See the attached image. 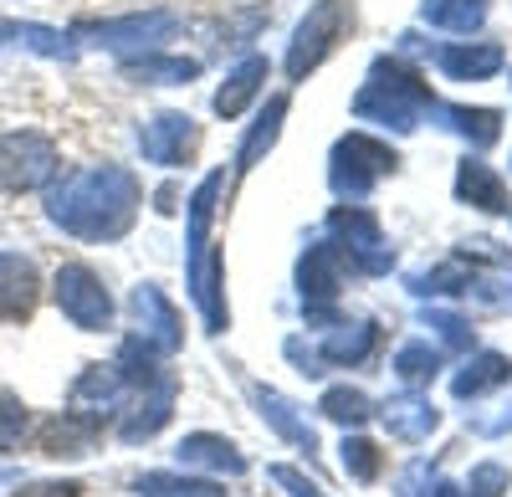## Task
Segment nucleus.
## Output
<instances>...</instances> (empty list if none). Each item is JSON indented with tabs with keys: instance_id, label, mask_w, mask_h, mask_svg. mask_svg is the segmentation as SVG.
I'll return each mask as SVG.
<instances>
[{
	"instance_id": "obj_10",
	"label": "nucleus",
	"mask_w": 512,
	"mask_h": 497,
	"mask_svg": "<svg viewBox=\"0 0 512 497\" xmlns=\"http://www.w3.org/2000/svg\"><path fill=\"white\" fill-rule=\"evenodd\" d=\"M57 308L77 323V328H88V334H98V328L113 323V298H108V287L93 267H82V262H67L57 272Z\"/></svg>"
},
{
	"instance_id": "obj_13",
	"label": "nucleus",
	"mask_w": 512,
	"mask_h": 497,
	"mask_svg": "<svg viewBox=\"0 0 512 497\" xmlns=\"http://www.w3.org/2000/svg\"><path fill=\"white\" fill-rule=\"evenodd\" d=\"M354 262L344 257V246L338 241H318L303 252V262H297V287H303V303H333L338 298V287H344V272Z\"/></svg>"
},
{
	"instance_id": "obj_2",
	"label": "nucleus",
	"mask_w": 512,
	"mask_h": 497,
	"mask_svg": "<svg viewBox=\"0 0 512 497\" xmlns=\"http://www.w3.org/2000/svg\"><path fill=\"white\" fill-rule=\"evenodd\" d=\"M221 190H226V170H210L195 195H190V293H195V308L205 318L210 334H226V272H221V257L210 246V221H216V205H221Z\"/></svg>"
},
{
	"instance_id": "obj_17",
	"label": "nucleus",
	"mask_w": 512,
	"mask_h": 497,
	"mask_svg": "<svg viewBox=\"0 0 512 497\" xmlns=\"http://www.w3.org/2000/svg\"><path fill=\"white\" fill-rule=\"evenodd\" d=\"M379 421L390 426V436L395 441H410V446H420L425 436H431L436 426H441V410L425 400V395H415V390H405V395H390L379 405Z\"/></svg>"
},
{
	"instance_id": "obj_38",
	"label": "nucleus",
	"mask_w": 512,
	"mask_h": 497,
	"mask_svg": "<svg viewBox=\"0 0 512 497\" xmlns=\"http://www.w3.org/2000/svg\"><path fill=\"white\" fill-rule=\"evenodd\" d=\"M272 482H277V487H287L292 497H323V487H318V482H308L297 467H282V462L272 467Z\"/></svg>"
},
{
	"instance_id": "obj_32",
	"label": "nucleus",
	"mask_w": 512,
	"mask_h": 497,
	"mask_svg": "<svg viewBox=\"0 0 512 497\" xmlns=\"http://www.w3.org/2000/svg\"><path fill=\"white\" fill-rule=\"evenodd\" d=\"M472 287H477V272H466V262H446L436 272L410 277V293H420V298H431V293H472Z\"/></svg>"
},
{
	"instance_id": "obj_1",
	"label": "nucleus",
	"mask_w": 512,
	"mask_h": 497,
	"mask_svg": "<svg viewBox=\"0 0 512 497\" xmlns=\"http://www.w3.org/2000/svg\"><path fill=\"white\" fill-rule=\"evenodd\" d=\"M139 180L123 164H93V170L62 175L47 190V216L77 241H118L139 216Z\"/></svg>"
},
{
	"instance_id": "obj_5",
	"label": "nucleus",
	"mask_w": 512,
	"mask_h": 497,
	"mask_svg": "<svg viewBox=\"0 0 512 497\" xmlns=\"http://www.w3.org/2000/svg\"><path fill=\"white\" fill-rule=\"evenodd\" d=\"M354 26V11H349V0H318V6L303 16V26L292 31V47H287V77L292 82H303L308 72L323 67V57L338 47V41L349 36Z\"/></svg>"
},
{
	"instance_id": "obj_8",
	"label": "nucleus",
	"mask_w": 512,
	"mask_h": 497,
	"mask_svg": "<svg viewBox=\"0 0 512 497\" xmlns=\"http://www.w3.org/2000/svg\"><path fill=\"white\" fill-rule=\"evenodd\" d=\"M328 236L344 246V257L369 272V277H384L395 267V252H390V241H384L374 211H364V205H338V211L328 216Z\"/></svg>"
},
{
	"instance_id": "obj_35",
	"label": "nucleus",
	"mask_w": 512,
	"mask_h": 497,
	"mask_svg": "<svg viewBox=\"0 0 512 497\" xmlns=\"http://www.w3.org/2000/svg\"><path fill=\"white\" fill-rule=\"evenodd\" d=\"M425 328H436L446 349H472V344H477V328L466 323L461 313H446V308H431V313H425Z\"/></svg>"
},
{
	"instance_id": "obj_30",
	"label": "nucleus",
	"mask_w": 512,
	"mask_h": 497,
	"mask_svg": "<svg viewBox=\"0 0 512 497\" xmlns=\"http://www.w3.org/2000/svg\"><path fill=\"white\" fill-rule=\"evenodd\" d=\"M123 72L134 77V82H190L200 72L195 57H123Z\"/></svg>"
},
{
	"instance_id": "obj_6",
	"label": "nucleus",
	"mask_w": 512,
	"mask_h": 497,
	"mask_svg": "<svg viewBox=\"0 0 512 497\" xmlns=\"http://www.w3.org/2000/svg\"><path fill=\"white\" fill-rule=\"evenodd\" d=\"M62 170L57 164V144L36 129H16V134H0V190L6 195H26L52 185V175Z\"/></svg>"
},
{
	"instance_id": "obj_16",
	"label": "nucleus",
	"mask_w": 512,
	"mask_h": 497,
	"mask_svg": "<svg viewBox=\"0 0 512 497\" xmlns=\"http://www.w3.org/2000/svg\"><path fill=\"white\" fill-rule=\"evenodd\" d=\"M41 303V277L31 257L21 252H0V323H26Z\"/></svg>"
},
{
	"instance_id": "obj_39",
	"label": "nucleus",
	"mask_w": 512,
	"mask_h": 497,
	"mask_svg": "<svg viewBox=\"0 0 512 497\" xmlns=\"http://www.w3.org/2000/svg\"><path fill=\"white\" fill-rule=\"evenodd\" d=\"M16 497H82V482H31Z\"/></svg>"
},
{
	"instance_id": "obj_40",
	"label": "nucleus",
	"mask_w": 512,
	"mask_h": 497,
	"mask_svg": "<svg viewBox=\"0 0 512 497\" xmlns=\"http://www.w3.org/2000/svg\"><path fill=\"white\" fill-rule=\"evenodd\" d=\"M425 497H466V492H461L456 482H441V477H436L431 487H425Z\"/></svg>"
},
{
	"instance_id": "obj_27",
	"label": "nucleus",
	"mask_w": 512,
	"mask_h": 497,
	"mask_svg": "<svg viewBox=\"0 0 512 497\" xmlns=\"http://www.w3.org/2000/svg\"><path fill=\"white\" fill-rule=\"evenodd\" d=\"M267 72H272V67H267V57H246V62H241V67L226 77V88L216 93V113H221V118H236V113H241V108H246L256 93H262Z\"/></svg>"
},
{
	"instance_id": "obj_31",
	"label": "nucleus",
	"mask_w": 512,
	"mask_h": 497,
	"mask_svg": "<svg viewBox=\"0 0 512 497\" xmlns=\"http://www.w3.org/2000/svg\"><path fill=\"white\" fill-rule=\"evenodd\" d=\"M318 410H323L328 421H338V426H364V421L374 416V400H369L364 390L338 385V390H328V395L318 400Z\"/></svg>"
},
{
	"instance_id": "obj_3",
	"label": "nucleus",
	"mask_w": 512,
	"mask_h": 497,
	"mask_svg": "<svg viewBox=\"0 0 512 497\" xmlns=\"http://www.w3.org/2000/svg\"><path fill=\"white\" fill-rule=\"evenodd\" d=\"M431 108H436L431 82H425L415 67H405L400 57H374L364 88L354 98V113L364 123H384V129H395V134L420 129V118Z\"/></svg>"
},
{
	"instance_id": "obj_33",
	"label": "nucleus",
	"mask_w": 512,
	"mask_h": 497,
	"mask_svg": "<svg viewBox=\"0 0 512 497\" xmlns=\"http://www.w3.org/2000/svg\"><path fill=\"white\" fill-rule=\"evenodd\" d=\"M395 375H400L405 385H431V380L441 375V354H436L431 344H405V349L395 354Z\"/></svg>"
},
{
	"instance_id": "obj_18",
	"label": "nucleus",
	"mask_w": 512,
	"mask_h": 497,
	"mask_svg": "<svg viewBox=\"0 0 512 497\" xmlns=\"http://www.w3.org/2000/svg\"><path fill=\"white\" fill-rule=\"evenodd\" d=\"M98 431H103V426H93V421L72 416V410H62V416H52V421L36 426V451H41V457H88L93 441H98Z\"/></svg>"
},
{
	"instance_id": "obj_29",
	"label": "nucleus",
	"mask_w": 512,
	"mask_h": 497,
	"mask_svg": "<svg viewBox=\"0 0 512 497\" xmlns=\"http://www.w3.org/2000/svg\"><path fill=\"white\" fill-rule=\"evenodd\" d=\"M420 16L441 31H477L487 21V0H420Z\"/></svg>"
},
{
	"instance_id": "obj_23",
	"label": "nucleus",
	"mask_w": 512,
	"mask_h": 497,
	"mask_svg": "<svg viewBox=\"0 0 512 497\" xmlns=\"http://www.w3.org/2000/svg\"><path fill=\"white\" fill-rule=\"evenodd\" d=\"M502 385H512V359L507 354H497V349H487V354H472L456 375H451V390H456V400H477V395H487V390H502Z\"/></svg>"
},
{
	"instance_id": "obj_7",
	"label": "nucleus",
	"mask_w": 512,
	"mask_h": 497,
	"mask_svg": "<svg viewBox=\"0 0 512 497\" xmlns=\"http://www.w3.org/2000/svg\"><path fill=\"white\" fill-rule=\"evenodd\" d=\"M175 31H180V16H169V11H139V16H113V21H77L72 26V41L88 36V41H98V47L118 52V57H144V52H154L159 41H169Z\"/></svg>"
},
{
	"instance_id": "obj_22",
	"label": "nucleus",
	"mask_w": 512,
	"mask_h": 497,
	"mask_svg": "<svg viewBox=\"0 0 512 497\" xmlns=\"http://www.w3.org/2000/svg\"><path fill=\"white\" fill-rule=\"evenodd\" d=\"M251 395H256V405H262V416H267V426H272L277 436H287L297 451L318 457V431L297 416V405H292L287 395H277V390H267V385H251Z\"/></svg>"
},
{
	"instance_id": "obj_11",
	"label": "nucleus",
	"mask_w": 512,
	"mask_h": 497,
	"mask_svg": "<svg viewBox=\"0 0 512 497\" xmlns=\"http://www.w3.org/2000/svg\"><path fill=\"white\" fill-rule=\"evenodd\" d=\"M139 149H144L149 164H164V170L190 164L195 149H200V123L190 113H154L139 129Z\"/></svg>"
},
{
	"instance_id": "obj_37",
	"label": "nucleus",
	"mask_w": 512,
	"mask_h": 497,
	"mask_svg": "<svg viewBox=\"0 0 512 497\" xmlns=\"http://www.w3.org/2000/svg\"><path fill=\"white\" fill-rule=\"evenodd\" d=\"M507 467H497V462H482V467H472V497H497V492H507Z\"/></svg>"
},
{
	"instance_id": "obj_25",
	"label": "nucleus",
	"mask_w": 512,
	"mask_h": 497,
	"mask_svg": "<svg viewBox=\"0 0 512 497\" xmlns=\"http://www.w3.org/2000/svg\"><path fill=\"white\" fill-rule=\"evenodd\" d=\"M436 113L446 118V129H456L461 139H472L477 149H492L502 139V113L497 108H466V103H436Z\"/></svg>"
},
{
	"instance_id": "obj_14",
	"label": "nucleus",
	"mask_w": 512,
	"mask_h": 497,
	"mask_svg": "<svg viewBox=\"0 0 512 497\" xmlns=\"http://www.w3.org/2000/svg\"><path fill=\"white\" fill-rule=\"evenodd\" d=\"M134 313H139V339L159 354H180L185 344V328H180V313L169 303L154 282H139L134 287Z\"/></svg>"
},
{
	"instance_id": "obj_41",
	"label": "nucleus",
	"mask_w": 512,
	"mask_h": 497,
	"mask_svg": "<svg viewBox=\"0 0 512 497\" xmlns=\"http://www.w3.org/2000/svg\"><path fill=\"white\" fill-rule=\"evenodd\" d=\"M175 200H180V190H175V185H164V190H159V211L169 216V211H175Z\"/></svg>"
},
{
	"instance_id": "obj_24",
	"label": "nucleus",
	"mask_w": 512,
	"mask_h": 497,
	"mask_svg": "<svg viewBox=\"0 0 512 497\" xmlns=\"http://www.w3.org/2000/svg\"><path fill=\"white\" fill-rule=\"evenodd\" d=\"M0 47H26V52L52 57V62H72V57H77L72 36L41 26V21H0Z\"/></svg>"
},
{
	"instance_id": "obj_21",
	"label": "nucleus",
	"mask_w": 512,
	"mask_h": 497,
	"mask_svg": "<svg viewBox=\"0 0 512 497\" xmlns=\"http://www.w3.org/2000/svg\"><path fill=\"white\" fill-rule=\"evenodd\" d=\"M180 467H210V472H226V477H241L246 472V457L241 446L216 436V431H195L180 441Z\"/></svg>"
},
{
	"instance_id": "obj_34",
	"label": "nucleus",
	"mask_w": 512,
	"mask_h": 497,
	"mask_svg": "<svg viewBox=\"0 0 512 497\" xmlns=\"http://www.w3.org/2000/svg\"><path fill=\"white\" fill-rule=\"evenodd\" d=\"M344 472L354 477V482H374L379 472H384V451L374 446V441H364V436H344Z\"/></svg>"
},
{
	"instance_id": "obj_9",
	"label": "nucleus",
	"mask_w": 512,
	"mask_h": 497,
	"mask_svg": "<svg viewBox=\"0 0 512 497\" xmlns=\"http://www.w3.org/2000/svg\"><path fill=\"white\" fill-rule=\"evenodd\" d=\"M379 344V323H333L318 349H303V339L287 344V359L303 364V375H328L344 364H364Z\"/></svg>"
},
{
	"instance_id": "obj_19",
	"label": "nucleus",
	"mask_w": 512,
	"mask_h": 497,
	"mask_svg": "<svg viewBox=\"0 0 512 497\" xmlns=\"http://www.w3.org/2000/svg\"><path fill=\"white\" fill-rule=\"evenodd\" d=\"M456 195L466 205H477V211H487V216H502L507 211V185H502V175L492 170V164H482V159H461L456 164Z\"/></svg>"
},
{
	"instance_id": "obj_4",
	"label": "nucleus",
	"mask_w": 512,
	"mask_h": 497,
	"mask_svg": "<svg viewBox=\"0 0 512 497\" xmlns=\"http://www.w3.org/2000/svg\"><path fill=\"white\" fill-rule=\"evenodd\" d=\"M395 164H400V154L390 144L354 129V134L338 139L333 154H328V185H333V195H344V200H364L384 175H395Z\"/></svg>"
},
{
	"instance_id": "obj_26",
	"label": "nucleus",
	"mask_w": 512,
	"mask_h": 497,
	"mask_svg": "<svg viewBox=\"0 0 512 497\" xmlns=\"http://www.w3.org/2000/svg\"><path fill=\"white\" fill-rule=\"evenodd\" d=\"M282 118H287V98L277 93V98H267L262 118L251 123V134H246V144H241V154H236V170H241V175H246V170H256V164H262V154L277 144V134H282Z\"/></svg>"
},
{
	"instance_id": "obj_15",
	"label": "nucleus",
	"mask_w": 512,
	"mask_h": 497,
	"mask_svg": "<svg viewBox=\"0 0 512 497\" xmlns=\"http://www.w3.org/2000/svg\"><path fill=\"white\" fill-rule=\"evenodd\" d=\"M123 390H128V380L118 375V364H88L72 385V416L103 426V416H113L123 405Z\"/></svg>"
},
{
	"instance_id": "obj_36",
	"label": "nucleus",
	"mask_w": 512,
	"mask_h": 497,
	"mask_svg": "<svg viewBox=\"0 0 512 497\" xmlns=\"http://www.w3.org/2000/svg\"><path fill=\"white\" fill-rule=\"evenodd\" d=\"M21 431H26V405H21V395L0 390V451H11V446L21 441Z\"/></svg>"
},
{
	"instance_id": "obj_28",
	"label": "nucleus",
	"mask_w": 512,
	"mask_h": 497,
	"mask_svg": "<svg viewBox=\"0 0 512 497\" xmlns=\"http://www.w3.org/2000/svg\"><path fill=\"white\" fill-rule=\"evenodd\" d=\"M139 497H226L221 482H205V477H175V472H144L134 477Z\"/></svg>"
},
{
	"instance_id": "obj_12",
	"label": "nucleus",
	"mask_w": 512,
	"mask_h": 497,
	"mask_svg": "<svg viewBox=\"0 0 512 497\" xmlns=\"http://www.w3.org/2000/svg\"><path fill=\"white\" fill-rule=\"evenodd\" d=\"M175 395H180V380L164 375L154 380V385H139V400L123 410V421H118V436L128 441V446H139V441H149V436H159L164 431V421H169V410H175Z\"/></svg>"
},
{
	"instance_id": "obj_20",
	"label": "nucleus",
	"mask_w": 512,
	"mask_h": 497,
	"mask_svg": "<svg viewBox=\"0 0 512 497\" xmlns=\"http://www.w3.org/2000/svg\"><path fill=\"white\" fill-rule=\"evenodd\" d=\"M436 67L456 82H477V77H492L502 67V47L497 41H451V47L436 52Z\"/></svg>"
},
{
	"instance_id": "obj_42",
	"label": "nucleus",
	"mask_w": 512,
	"mask_h": 497,
	"mask_svg": "<svg viewBox=\"0 0 512 497\" xmlns=\"http://www.w3.org/2000/svg\"><path fill=\"white\" fill-rule=\"evenodd\" d=\"M507 211H512V205H507Z\"/></svg>"
}]
</instances>
